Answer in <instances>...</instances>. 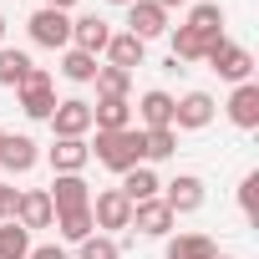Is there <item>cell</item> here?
<instances>
[{"instance_id":"277c9868","label":"cell","mask_w":259,"mask_h":259,"mask_svg":"<svg viewBox=\"0 0 259 259\" xmlns=\"http://www.w3.org/2000/svg\"><path fill=\"white\" fill-rule=\"evenodd\" d=\"M203 61H208L224 81H249V71H254V56H249L239 41H229V36H224V41H213Z\"/></svg>"},{"instance_id":"f35d334b","label":"cell","mask_w":259,"mask_h":259,"mask_svg":"<svg viewBox=\"0 0 259 259\" xmlns=\"http://www.w3.org/2000/svg\"><path fill=\"white\" fill-rule=\"evenodd\" d=\"M0 143H6V133H0Z\"/></svg>"},{"instance_id":"8992f818","label":"cell","mask_w":259,"mask_h":259,"mask_svg":"<svg viewBox=\"0 0 259 259\" xmlns=\"http://www.w3.org/2000/svg\"><path fill=\"white\" fill-rule=\"evenodd\" d=\"M21 229H51L56 224V208H51V193L46 188H26L16 193V213H11Z\"/></svg>"},{"instance_id":"d4e9b609","label":"cell","mask_w":259,"mask_h":259,"mask_svg":"<svg viewBox=\"0 0 259 259\" xmlns=\"http://www.w3.org/2000/svg\"><path fill=\"white\" fill-rule=\"evenodd\" d=\"M173 153H178V133H173V127H153V133H143V158L148 163H163Z\"/></svg>"},{"instance_id":"7c38bea8","label":"cell","mask_w":259,"mask_h":259,"mask_svg":"<svg viewBox=\"0 0 259 259\" xmlns=\"http://www.w3.org/2000/svg\"><path fill=\"white\" fill-rule=\"evenodd\" d=\"M36 163H41L36 138H26V133H6V143H0V168H6V173H31Z\"/></svg>"},{"instance_id":"d6986e66","label":"cell","mask_w":259,"mask_h":259,"mask_svg":"<svg viewBox=\"0 0 259 259\" xmlns=\"http://www.w3.org/2000/svg\"><path fill=\"white\" fill-rule=\"evenodd\" d=\"M138 117H143V133H153V127H173V97L168 92H143Z\"/></svg>"},{"instance_id":"52a82bcc","label":"cell","mask_w":259,"mask_h":259,"mask_svg":"<svg viewBox=\"0 0 259 259\" xmlns=\"http://www.w3.org/2000/svg\"><path fill=\"white\" fill-rule=\"evenodd\" d=\"M213 122V97L208 92H188L173 102V133H198Z\"/></svg>"},{"instance_id":"5b68a950","label":"cell","mask_w":259,"mask_h":259,"mask_svg":"<svg viewBox=\"0 0 259 259\" xmlns=\"http://www.w3.org/2000/svg\"><path fill=\"white\" fill-rule=\"evenodd\" d=\"M46 193H51V208H56V213L92 208V183H87L81 173H56V183H51Z\"/></svg>"},{"instance_id":"603a6c76","label":"cell","mask_w":259,"mask_h":259,"mask_svg":"<svg viewBox=\"0 0 259 259\" xmlns=\"http://www.w3.org/2000/svg\"><path fill=\"white\" fill-rule=\"evenodd\" d=\"M31 56L26 51H16V46H0V87H21L26 76H31Z\"/></svg>"},{"instance_id":"6da1fadb","label":"cell","mask_w":259,"mask_h":259,"mask_svg":"<svg viewBox=\"0 0 259 259\" xmlns=\"http://www.w3.org/2000/svg\"><path fill=\"white\" fill-rule=\"evenodd\" d=\"M92 158L112 173H133L143 168V127H122V133H97V143H87Z\"/></svg>"},{"instance_id":"cb8c5ba5","label":"cell","mask_w":259,"mask_h":259,"mask_svg":"<svg viewBox=\"0 0 259 259\" xmlns=\"http://www.w3.org/2000/svg\"><path fill=\"white\" fill-rule=\"evenodd\" d=\"M31 254V229H21L16 219L0 224V259H26Z\"/></svg>"},{"instance_id":"e575fe53","label":"cell","mask_w":259,"mask_h":259,"mask_svg":"<svg viewBox=\"0 0 259 259\" xmlns=\"http://www.w3.org/2000/svg\"><path fill=\"white\" fill-rule=\"evenodd\" d=\"M158 6H163V11H173V6H188V0H158Z\"/></svg>"},{"instance_id":"d590c367","label":"cell","mask_w":259,"mask_h":259,"mask_svg":"<svg viewBox=\"0 0 259 259\" xmlns=\"http://www.w3.org/2000/svg\"><path fill=\"white\" fill-rule=\"evenodd\" d=\"M107 6H133V0H107Z\"/></svg>"},{"instance_id":"5bb4252c","label":"cell","mask_w":259,"mask_h":259,"mask_svg":"<svg viewBox=\"0 0 259 259\" xmlns=\"http://www.w3.org/2000/svg\"><path fill=\"white\" fill-rule=\"evenodd\" d=\"M92 127H97V133H122V127H133V102H127V97H97Z\"/></svg>"},{"instance_id":"484cf974","label":"cell","mask_w":259,"mask_h":259,"mask_svg":"<svg viewBox=\"0 0 259 259\" xmlns=\"http://www.w3.org/2000/svg\"><path fill=\"white\" fill-rule=\"evenodd\" d=\"M208 46L213 41H203L198 31H188V26H178L173 31V61H203L208 56Z\"/></svg>"},{"instance_id":"d6a6232c","label":"cell","mask_w":259,"mask_h":259,"mask_svg":"<svg viewBox=\"0 0 259 259\" xmlns=\"http://www.w3.org/2000/svg\"><path fill=\"white\" fill-rule=\"evenodd\" d=\"M26 259H71V254H66L61 244H41V249H31Z\"/></svg>"},{"instance_id":"ffe728a7","label":"cell","mask_w":259,"mask_h":259,"mask_svg":"<svg viewBox=\"0 0 259 259\" xmlns=\"http://www.w3.org/2000/svg\"><path fill=\"white\" fill-rule=\"evenodd\" d=\"M158 193H163V183H158L153 168H133V173H122V198H127V203H148V198H158Z\"/></svg>"},{"instance_id":"44dd1931","label":"cell","mask_w":259,"mask_h":259,"mask_svg":"<svg viewBox=\"0 0 259 259\" xmlns=\"http://www.w3.org/2000/svg\"><path fill=\"white\" fill-rule=\"evenodd\" d=\"M188 31H198L203 41H224V6H213V0L193 6L188 11Z\"/></svg>"},{"instance_id":"1f68e13d","label":"cell","mask_w":259,"mask_h":259,"mask_svg":"<svg viewBox=\"0 0 259 259\" xmlns=\"http://www.w3.org/2000/svg\"><path fill=\"white\" fill-rule=\"evenodd\" d=\"M11 213H16V188H11V183H0V224H6Z\"/></svg>"},{"instance_id":"30bf717a","label":"cell","mask_w":259,"mask_h":259,"mask_svg":"<svg viewBox=\"0 0 259 259\" xmlns=\"http://www.w3.org/2000/svg\"><path fill=\"white\" fill-rule=\"evenodd\" d=\"M127 31H133L138 41H153V36L168 31V11L158 6V0H133V6H127Z\"/></svg>"},{"instance_id":"7a4b0ae2","label":"cell","mask_w":259,"mask_h":259,"mask_svg":"<svg viewBox=\"0 0 259 259\" xmlns=\"http://www.w3.org/2000/svg\"><path fill=\"white\" fill-rule=\"evenodd\" d=\"M16 97H21V112H26V117L51 122V112H56V87H51V71H46V66H31V76L16 87Z\"/></svg>"},{"instance_id":"9c48e42d","label":"cell","mask_w":259,"mask_h":259,"mask_svg":"<svg viewBox=\"0 0 259 259\" xmlns=\"http://www.w3.org/2000/svg\"><path fill=\"white\" fill-rule=\"evenodd\" d=\"M173 208L163 203V198H148V203H133V224L127 229H138V234H148V239H168L173 234Z\"/></svg>"},{"instance_id":"4316f807","label":"cell","mask_w":259,"mask_h":259,"mask_svg":"<svg viewBox=\"0 0 259 259\" xmlns=\"http://www.w3.org/2000/svg\"><path fill=\"white\" fill-rule=\"evenodd\" d=\"M97 56H87V51H76V46H66V56H61V76H71V81H97Z\"/></svg>"},{"instance_id":"2e32d148","label":"cell","mask_w":259,"mask_h":259,"mask_svg":"<svg viewBox=\"0 0 259 259\" xmlns=\"http://www.w3.org/2000/svg\"><path fill=\"white\" fill-rule=\"evenodd\" d=\"M229 122L244 127V133L259 127V87H254V81H239V87H234V97H229Z\"/></svg>"},{"instance_id":"ba28073f","label":"cell","mask_w":259,"mask_h":259,"mask_svg":"<svg viewBox=\"0 0 259 259\" xmlns=\"http://www.w3.org/2000/svg\"><path fill=\"white\" fill-rule=\"evenodd\" d=\"M92 224H97V234H102V229H127V224H133V203L122 198V188H102V193L92 198Z\"/></svg>"},{"instance_id":"8fae6325","label":"cell","mask_w":259,"mask_h":259,"mask_svg":"<svg viewBox=\"0 0 259 259\" xmlns=\"http://www.w3.org/2000/svg\"><path fill=\"white\" fill-rule=\"evenodd\" d=\"M51 127H56V138H87V133H92V102H81V97L56 102Z\"/></svg>"},{"instance_id":"836d02e7","label":"cell","mask_w":259,"mask_h":259,"mask_svg":"<svg viewBox=\"0 0 259 259\" xmlns=\"http://www.w3.org/2000/svg\"><path fill=\"white\" fill-rule=\"evenodd\" d=\"M41 6H46V11H71L76 0H41Z\"/></svg>"},{"instance_id":"f1b7e54d","label":"cell","mask_w":259,"mask_h":259,"mask_svg":"<svg viewBox=\"0 0 259 259\" xmlns=\"http://www.w3.org/2000/svg\"><path fill=\"white\" fill-rule=\"evenodd\" d=\"M127 92H133V71H122V66L97 71V97H127Z\"/></svg>"},{"instance_id":"74e56055","label":"cell","mask_w":259,"mask_h":259,"mask_svg":"<svg viewBox=\"0 0 259 259\" xmlns=\"http://www.w3.org/2000/svg\"><path fill=\"white\" fill-rule=\"evenodd\" d=\"M213 259H234V254H213Z\"/></svg>"},{"instance_id":"8d00e7d4","label":"cell","mask_w":259,"mask_h":259,"mask_svg":"<svg viewBox=\"0 0 259 259\" xmlns=\"http://www.w3.org/2000/svg\"><path fill=\"white\" fill-rule=\"evenodd\" d=\"M0 41H6V16H0Z\"/></svg>"},{"instance_id":"4dcf8cb0","label":"cell","mask_w":259,"mask_h":259,"mask_svg":"<svg viewBox=\"0 0 259 259\" xmlns=\"http://www.w3.org/2000/svg\"><path fill=\"white\" fill-rule=\"evenodd\" d=\"M254 203H259V173H244V183H239V208L254 219Z\"/></svg>"},{"instance_id":"ac0fdd59","label":"cell","mask_w":259,"mask_h":259,"mask_svg":"<svg viewBox=\"0 0 259 259\" xmlns=\"http://www.w3.org/2000/svg\"><path fill=\"white\" fill-rule=\"evenodd\" d=\"M107 56H112V66H122V71H138L143 66V56H148V41H138L133 31H112V41H107Z\"/></svg>"},{"instance_id":"3957f363","label":"cell","mask_w":259,"mask_h":259,"mask_svg":"<svg viewBox=\"0 0 259 259\" xmlns=\"http://www.w3.org/2000/svg\"><path fill=\"white\" fill-rule=\"evenodd\" d=\"M26 26H31V41L46 46V51H66V46H71V16H66V11H46V6H41Z\"/></svg>"},{"instance_id":"9a60e30c","label":"cell","mask_w":259,"mask_h":259,"mask_svg":"<svg viewBox=\"0 0 259 259\" xmlns=\"http://www.w3.org/2000/svg\"><path fill=\"white\" fill-rule=\"evenodd\" d=\"M107 41H112V26H107L102 16H81V21H71V46H76V51L102 56V51H107Z\"/></svg>"},{"instance_id":"7402d4cb","label":"cell","mask_w":259,"mask_h":259,"mask_svg":"<svg viewBox=\"0 0 259 259\" xmlns=\"http://www.w3.org/2000/svg\"><path fill=\"white\" fill-rule=\"evenodd\" d=\"M219 249H213V239L208 234H178V239H168V259H213Z\"/></svg>"},{"instance_id":"83f0119b","label":"cell","mask_w":259,"mask_h":259,"mask_svg":"<svg viewBox=\"0 0 259 259\" xmlns=\"http://www.w3.org/2000/svg\"><path fill=\"white\" fill-rule=\"evenodd\" d=\"M56 229H61V239H71V244H81L87 234H97V224H92V208H76V213H56Z\"/></svg>"},{"instance_id":"f546056e","label":"cell","mask_w":259,"mask_h":259,"mask_svg":"<svg viewBox=\"0 0 259 259\" xmlns=\"http://www.w3.org/2000/svg\"><path fill=\"white\" fill-rule=\"evenodd\" d=\"M76 259H122V249H117V239H107V234H87Z\"/></svg>"},{"instance_id":"4fadbf2b","label":"cell","mask_w":259,"mask_h":259,"mask_svg":"<svg viewBox=\"0 0 259 259\" xmlns=\"http://www.w3.org/2000/svg\"><path fill=\"white\" fill-rule=\"evenodd\" d=\"M168 193H163V203L173 208V219L178 213H198L203 208V178H193V173H178L173 183H163Z\"/></svg>"},{"instance_id":"e0dca14e","label":"cell","mask_w":259,"mask_h":259,"mask_svg":"<svg viewBox=\"0 0 259 259\" xmlns=\"http://www.w3.org/2000/svg\"><path fill=\"white\" fill-rule=\"evenodd\" d=\"M87 163H92L87 138H56V143H51V168H56V173H81Z\"/></svg>"}]
</instances>
